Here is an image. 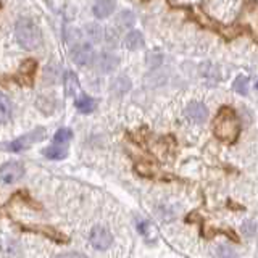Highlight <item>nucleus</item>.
<instances>
[{
    "instance_id": "obj_1",
    "label": "nucleus",
    "mask_w": 258,
    "mask_h": 258,
    "mask_svg": "<svg viewBox=\"0 0 258 258\" xmlns=\"http://www.w3.org/2000/svg\"><path fill=\"white\" fill-rule=\"evenodd\" d=\"M213 132L223 142L231 144L237 139L240 132V123L239 118L231 107H223L216 118L213 121Z\"/></svg>"
},
{
    "instance_id": "obj_2",
    "label": "nucleus",
    "mask_w": 258,
    "mask_h": 258,
    "mask_svg": "<svg viewBox=\"0 0 258 258\" xmlns=\"http://www.w3.org/2000/svg\"><path fill=\"white\" fill-rule=\"evenodd\" d=\"M15 36L18 44L25 50H36L42 44V34H40L39 26L29 18H21L16 21L15 26Z\"/></svg>"
},
{
    "instance_id": "obj_3",
    "label": "nucleus",
    "mask_w": 258,
    "mask_h": 258,
    "mask_svg": "<svg viewBox=\"0 0 258 258\" xmlns=\"http://www.w3.org/2000/svg\"><path fill=\"white\" fill-rule=\"evenodd\" d=\"M45 137V131L42 128H37V129H34V131L31 132H28L25 134V136H21L18 137L16 140H13V142H10L7 145V149L10 152H21V150H26L28 147H31L32 144H36V142H40Z\"/></svg>"
},
{
    "instance_id": "obj_4",
    "label": "nucleus",
    "mask_w": 258,
    "mask_h": 258,
    "mask_svg": "<svg viewBox=\"0 0 258 258\" xmlns=\"http://www.w3.org/2000/svg\"><path fill=\"white\" fill-rule=\"evenodd\" d=\"M25 174V166L18 161H8L0 166V179L5 184H13Z\"/></svg>"
},
{
    "instance_id": "obj_5",
    "label": "nucleus",
    "mask_w": 258,
    "mask_h": 258,
    "mask_svg": "<svg viewBox=\"0 0 258 258\" xmlns=\"http://www.w3.org/2000/svg\"><path fill=\"white\" fill-rule=\"evenodd\" d=\"M111 242H113V236L111 232L103 226H96L91 232V244L94 245V249L97 250H107Z\"/></svg>"
},
{
    "instance_id": "obj_6",
    "label": "nucleus",
    "mask_w": 258,
    "mask_h": 258,
    "mask_svg": "<svg viewBox=\"0 0 258 258\" xmlns=\"http://www.w3.org/2000/svg\"><path fill=\"white\" fill-rule=\"evenodd\" d=\"M73 60L76 64H81V66H87L94 62L96 58V54H94V49L89 44H81L76 45L73 49Z\"/></svg>"
},
{
    "instance_id": "obj_7",
    "label": "nucleus",
    "mask_w": 258,
    "mask_h": 258,
    "mask_svg": "<svg viewBox=\"0 0 258 258\" xmlns=\"http://www.w3.org/2000/svg\"><path fill=\"white\" fill-rule=\"evenodd\" d=\"M118 57L111 55V54H102L97 57L96 60V66L97 69H100L102 73H108V71H113V69L118 66Z\"/></svg>"
},
{
    "instance_id": "obj_8",
    "label": "nucleus",
    "mask_w": 258,
    "mask_h": 258,
    "mask_svg": "<svg viewBox=\"0 0 258 258\" xmlns=\"http://www.w3.org/2000/svg\"><path fill=\"white\" fill-rule=\"evenodd\" d=\"M116 8V0H97L94 5V15L97 18H107Z\"/></svg>"
},
{
    "instance_id": "obj_9",
    "label": "nucleus",
    "mask_w": 258,
    "mask_h": 258,
    "mask_svg": "<svg viewBox=\"0 0 258 258\" xmlns=\"http://www.w3.org/2000/svg\"><path fill=\"white\" fill-rule=\"evenodd\" d=\"M207 115H208V110L203 103L194 102L187 107V116L195 123H203L207 120Z\"/></svg>"
},
{
    "instance_id": "obj_10",
    "label": "nucleus",
    "mask_w": 258,
    "mask_h": 258,
    "mask_svg": "<svg viewBox=\"0 0 258 258\" xmlns=\"http://www.w3.org/2000/svg\"><path fill=\"white\" fill-rule=\"evenodd\" d=\"M74 105H76V108H78V111H81V113H92V111L96 110L97 102L94 100L92 97L83 94V96H79L74 100Z\"/></svg>"
},
{
    "instance_id": "obj_11",
    "label": "nucleus",
    "mask_w": 258,
    "mask_h": 258,
    "mask_svg": "<svg viewBox=\"0 0 258 258\" xmlns=\"http://www.w3.org/2000/svg\"><path fill=\"white\" fill-rule=\"evenodd\" d=\"M36 66H37V63L34 60H26L25 63H23L20 66L21 81H28L26 84H31L32 76H34V73H36ZM21 81H20V83H21Z\"/></svg>"
},
{
    "instance_id": "obj_12",
    "label": "nucleus",
    "mask_w": 258,
    "mask_h": 258,
    "mask_svg": "<svg viewBox=\"0 0 258 258\" xmlns=\"http://www.w3.org/2000/svg\"><path fill=\"white\" fill-rule=\"evenodd\" d=\"M125 45L129 50H137L144 45V37L140 31H131L125 39Z\"/></svg>"
},
{
    "instance_id": "obj_13",
    "label": "nucleus",
    "mask_w": 258,
    "mask_h": 258,
    "mask_svg": "<svg viewBox=\"0 0 258 258\" xmlns=\"http://www.w3.org/2000/svg\"><path fill=\"white\" fill-rule=\"evenodd\" d=\"M11 116V102L7 96L0 94V125L7 123Z\"/></svg>"
},
{
    "instance_id": "obj_14",
    "label": "nucleus",
    "mask_w": 258,
    "mask_h": 258,
    "mask_svg": "<svg viewBox=\"0 0 258 258\" xmlns=\"http://www.w3.org/2000/svg\"><path fill=\"white\" fill-rule=\"evenodd\" d=\"M44 155L50 160H63V158H66L68 152L62 145H52V147L44 149Z\"/></svg>"
},
{
    "instance_id": "obj_15",
    "label": "nucleus",
    "mask_w": 258,
    "mask_h": 258,
    "mask_svg": "<svg viewBox=\"0 0 258 258\" xmlns=\"http://www.w3.org/2000/svg\"><path fill=\"white\" fill-rule=\"evenodd\" d=\"M86 36L89 37V40H92V42H100L103 36V29L102 26H98L97 23H89V25L86 26Z\"/></svg>"
},
{
    "instance_id": "obj_16",
    "label": "nucleus",
    "mask_w": 258,
    "mask_h": 258,
    "mask_svg": "<svg viewBox=\"0 0 258 258\" xmlns=\"http://www.w3.org/2000/svg\"><path fill=\"white\" fill-rule=\"evenodd\" d=\"M232 89L236 92H239L240 96H245V94L249 92V78H245V76H239V78L234 81Z\"/></svg>"
},
{
    "instance_id": "obj_17",
    "label": "nucleus",
    "mask_w": 258,
    "mask_h": 258,
    "mask_svg": "<svg viewBox=\"0 0 258 258\" xmlns=\"http://www.w3.org/2000/svg\"><path fill=\"white\" fill-rule=\"evenodd\" d=\"M71 137H73V131H71V129L62 128V129H58V131L55 132L54 140H55L57 144H66Z\"/></svg>"
},
{
    "instance_id": "obj_18",
    "label": "nucleus",
    "mask_w": 258,
    "mask_h": 258,
    "mask_svg": "<svg viewBox=\"0 0 258 258\" xmlns=\"http://www.w3.org/2000/svg\"><path fill=\"white\" fill-rule=\"evenodd\" d=\"M216 258H237V254L232 249L226 247V245H220L216 249Z\"/></svg>"
},
{
    "instance_id": "obj_19",
    "label": "nucleus",
    "mask_w": 258,
    "mask_h": 258,
    "mask_svg": "<svg viewBox=\"0 0 258 258\" xmlns=\"http://www.w3.org/2000/svg\"><path fill=\"white\" fill-rule=\"evenodd\" d=\"M120 23L121 25H125V28L131 26L134 23V16H132L131 11H123V13L120 15Z\"/></svg>"
},
{
    "instance_id": "obj_20",
    "label": "nucleus",
    "mask_w": 258,
    "mask_h": 258,
    "mask_svg": "<svg viewBox=\"0 0 258 258\" xmlns=\"http://www.w3.org/2000/svg\"><path fill=\"white\" fill-rule=\"evenodd\" d=\"M244 232H245V236H254L255 234V223L254 221H245L244 223Z\"/></svg>"
},
{
    "instance_id": "obj_21",
    "label": "nucleus",
    "mask_w": 258,
    "mask_h": 258,
    "mask_svg": "<svg viewBox=\"0 0 258 258\" xmlns=\"http://www.w3.org/2000/svg\"><path fill=\"white\" fill-rule=\"evenodd\" d=\"M55 258H87V257L83 255V254H60V255H57Z\"/></svg>"
},
{
    "instance_id": "obj_22",
    "label": "nucleus",
    "mask_w": 258,
    "mask_h": 258,
    "mask_svg": "<svg viewBox=\"0 0 258 258\" xmlns=\"http://www.w3.org/2000/svg\"><path fill=\"white\" fill-rule=\"evenodd\" d=\"M255 87H257V91H258V83H257V84H255Z\"/></svg>"
}]
</instances>
